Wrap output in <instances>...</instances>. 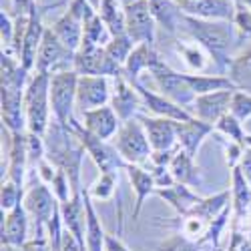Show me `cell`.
Instances as JSON below:
<instances>
[{"mask_svg": "<svg viewBox=\"0 0 251 251\" xmlns=\"http://www.w3.org/2000/svg\"><path fill=\"white\" fill-rule=\"evenodd\" d=\"M155 193L161 199H165L181 215H189L195 209V205L201 201V197L191 191V187H187L183 183H175L173 187H167V189H157Z\"/></svg>", "mask_w": 251, "mask_h": 251, "instance_id": "4316f807", "label": "cell"}, {"mask_svg": "<svg viewBox=\"0 0 251 251\" xmlns=\"http://www.w3.org/2000/svg\"><path fill=\"white\" fill-rule=\"evenodd\" d=\"M235 91H215L199 95L191 107V115L207 125H213L229 113V104H231V97Z\"/></svg>", "mask_w": 251, "mask_h": 251, "instance_id": "2e32d148", "label": "cell"}, {"mask_svg": "<svg viewBox=\"0 0 251 251\" xmlns=\"http://www.w3.org/2000/svg\"><path fill=\"white\" fill-rule=\"evenodd\" d=\"M147 2L157 26H161L167 34L177 36L183 20V12L177 4V0H147Z\"/></svg>", "mask_w": 251, "mask_h": 251, "instance_id": "484cf974", "label": "cell"}, {"mask_svg": "<svg viewBox=\"0 0 251 251\" xmlns=\"http://www.w3.org/2000/svg\"><path fill=\"white\" fill-rule=\"evenodd\" d=\"M125 25L127 34L135 45H151L155 47V32L157 23L151 14L147 0H137L135 4L125 8Z\"/></svg>", "mask_w": 251, "mask_h": 251, "instance_id": "8fae6325", "label": "cell"}, {"mask_svg": "<svg viewBox=\"0 0 251 251\" xmlns=\"http://www.w3.org/2000/svg\"><path fill=\"white\" fill-rule=\"evenodd\" d=\"M183 14L203 20H229L233 23L237 10L235 0H177Z\"/></svg>", "mask_w": 251, "mask_h": 251, "instance_id": "5bb4252c", "label": "cell"}, {"mask_svg": "<svg viewBox=\"0 0 251 251\" xmlns=\"http://www.w3.org/2000/svg\"><path fill=\"white\" fill-rule=\"evenodd\" d=\"M80 123L91 135H95L102 141H113V137L121 129V119H119V115L115 113V109L111 107V104L82 113Z\"/></svg>", "mask_w": 251, "mask_h": 251, "instance_id": "d6986e66", "label": "cell"}, {"mask_svg": "<svg viewBox=\"0 0 251 251\" xmlns=\"http://www.w3.org/2000/svg\"><path fill=\"white\" fill-rule=\"evenodd\" d=\"M137 91L143 99V104H145V109H147L153 117H161V119H171V121H177V123H185V121H191L193 115L179 107V104H175L173 100H169L167 97L155 93V91H149L147 87H143L141 82H137Z\"/></svg>", "mask_w": 251, "mask_h": 251, "instance_id": "ac0fdd59", "label": "cell"}, {"mask_svg": "<svg viewBox=\"0 0 251 251\" xmlns=\"http://www.w3.org/2000/svg\"><path fill=\"white\" fill-rule=\"evenodd\" d=\"M67 71H75V52L62 45V40L49 26L36 56L34 73L52 76L56 73H67Z\"/></svg>", "mask_w": 251, "mask_h": 251, "instance_id": "ba28073f", "label": "cell"}, {"mask_svg": "<svg viewBox=\"0 0 251 251\" xmlns=\"http://www.w3.org/2000/svg\"><path fill=\"white\" fill-rule=\"evenodd\" d=\"M233 25L237 28V34L243 40H251V10L249 8H243V6H237L235 10V16H233Z\"/></svg>", "mask_w": 251, "mask_h": 251, "instance_id": "ee69618b", "label": "cell"}, {"mask_svg": "<svg viewBox=\"0 0 251 251\" xmlns=\"http://www.w3.org/2000/svg\"><path fill=\"white\" fill-rule=\"evenodd\" d=\"M117 189V173H100V177L95 181V185L91 187V197L107 201L115 195Z\"/></svg>", "mask_w": 251, "mask_h": 251, "instance_id": "ab89813d", "label": "cell"}, {"mask_svg": "<svg viewBox=\"0 0 251 251\" xmlns=\"http://www.w3.org/2000/svg\"><path fill=\"white\" fill-rule=\"evenodd\" d=\"M215 131H219L221 135H225L227 139H231V141H235V143H241L243 145V141H245V131H243V123L241 121H237L231 113H227L225 117H221L217 123H215Z\"/></svg>", "mask_w": 251, "mask_h": 251, "instance_id": "74e56055", "label": "cell"}, {"mask_svg": "<svg viewBox=\"0 0 251 251\" xmlns=\"http://www.w3.org/2000/svg\"><path fill=\"white\" fill-rule=\"evenodd\" d=\"M169 169H171V173H173L177 183H183L187 187H199L203 183L201 171H199V167L195 165V157H191L189 153H185L181 147L175 153Z\"/></svg>", "mask_w": 251, "mask_h": 251, "instance_id": "f1b7e54d", "label": "cell"}, {"mask_svg": "<svg viewBox=\"0 0 251 251\" xmlns=\"http://www.w3.org/2000/svg\"><path fill=\"white\" fill-rule=\"evenodd\" d=\"M111 143L129 165H143L151 161L153 149L139 117L121 123V129L117 131Z\"/></svg>", "mask_w": 251, "mask_h": 251, "instance_id": "277c9868", "label": "cell"}, {"mask_svg": "<svg viewBox=\"0 0 251 251\" xmlns=\"http://www.w3.org/2000/svg\"><path fill=\"white\" fill-rule=\"evenodd\" d=\"M50 187H52V193L58 199V203H67L73 197V185H71V179L65 171L56 169V175H54Z\"/></svg>", "mask_w": 251, "mask_h": 251, "instance_id": "b9f144b4", "label": "cell"}, {"mask_svg": "<svg viewBox=\"0 0 251 251\" xmlns=\"http://www.w3.org/2000/svg\"><path fill=\"white\" fill-rule=\"evenodd\" d=\"M159 60H161V56L155 50V47H151V45H137L133 49L131 56L127 58V62H125L123 75H125V78L131 82V85H137L141 73L143 71L149 73Z\"/></svg>", "mask_w": 251, "mask_h": 251, "instance_id": "cb8c5ba5", "label": "cell"}, {"mask_svg": "<svg viewBox=\"0 0 251 251\" xmlns=\"http://www.w3.org/2000/svg\"><path fill=\"white\" fill-rule=\"evenodd\" d=\"M159 251H199V245L193 243L189 237H181V235H175L171 239H167Z\"/></svg>", "mask_w": 251, "mask_h": 251, "instance_id": "f6af8a7d", "label": "cell"}, {"mask_svg": "<svg viewBox=\"0 0 251 251\" xmlns=\"http://www.w3.org/2000/svg\"><path fill=\"white\" fill-rule=\"evenodd\" d=\"M245 147H251V135H245V141H243Z\"/></svg>", "mask_w": 251, "mask_h": 251, "instance_id": "11a10c76", "label": "cell"}, {"mask_svg": "<svg viewBox=\"0 0 251 251\" xmlns=\"http://www.w3.org/2000/svg\"><path fill=\"white\" fill-rule=\"evenodd\" d=\"M25 113H26V127L28 133L45 137L50 123V76L49 75H32L26 91H25Z\"/></svg>", "mask_w": 251, "mask_h": 251, "instance_id": "3957f363", "label": "cell"}, {"mask_svg": "<svg viewBox=\"0 0 251 251\" xmlns=\"http://www.w3.org/2000/svg\"><path fill=\"white\" fill-rule=\"evenodd\" d=\"M104 251H129V249L113 235H107V239H104Z\"/></svg>", "mask_w": 251, "mask_h": 251, "instance_id": "816d5d0a", "label": "cell"}, {"mask_svg": "<svg viewBox=\"0 0 251 251\" xmlns=\"http://www.w3.org/2000/svg\"><path fill=\"white\" fill-rule=\"evenodd\" d=\"M50 30L62 40V45L69 47L73 52H76L82 45V40H85V25L69 10H65L54 20L50 25Z\"/></svg>", "mask_w": 251, "mask_h": 251, "instance_id": "d4e9b609", "label": "cell"}, {"mask_svg": "<svg viewBox=\"0 0 251 251\" xmlns=\"http://www.w3.org/2000/svg\"><path fill=\"white\" fill-rule=\"evenodd\" d=\"M179 34L203 47L219 71H229L233 62V50L241 43L235 25L229 20H203L187 14H183Z\"/></svg>", "mask_w": 251, "mask_h": 251, "instance_id": "6da1fadb", "label": "cell"}, {"mask_svg": "<svg viewBox=\"0 0 251 251\" xmlns=\"http://www.w3.org/2000/svg\"><path fill=\"white\" fill-rule=\"evenodd\" d=\"M227 207H229V191H221V193H217L213 197L201 199L195 205V209H193L191 213L197 215V217H201V219H205V221H209V223H213Z\"/></svg>", "mask_w": 251, "mask_h": 251, "instance_id": "836d02e7", "label": "cell"}, {"mask_svg": "<svg viewBox=\"0 0 251 251\" xmlns=\"http://www.w3.org/2000/svg\"><path fill=\"white\" fill-rule=\"evenodd\" d=\"M149 75H151V78L155 82L159 95L167 97L175 104H179V107H183V109H187L191 113V107H193L197 95L191 91L189 82L185 80L183 73L173 71L169 65H165L163 60H159L157 65L149 71Z\"/></svg>", "mask_w": 251, "mask_h": 251, "instance_id": "52a82bcc", "label": "cell"}, {"mask_svg": "<svg viewBox=\"0 0 251 251\" xmlns=\"http://www.w3.org/2000/svg\"><path fill=\"white\" fill-rule=\"evenodd\" d=\"M111 107L119 115L121 123L135 119L141 115V109H145L143 99L135 85L125 78V75H119L113 78V91H111Z\"/></svg>", "mask_w": 251, "mask_h": 251, "instance_id": "4fadbf2b", "label": "cell"}, {"mask_svg": "<svg viewBox=\"0 0 251 251\" xmlns=\"http://www.w3.org/2000/svg\"><path fill=\"white\" fill-rule=\"evenodd\" d=\"M67 10H69L71 14H75L82 25L89 23L91 18H95V16L99 14V10L89 2V0H71L69 6H67Z\"/></svg>", "mask_w": 251, "mask_h": 251, "instance_id": "7bdbcfd3", "label": "cell"}, {"mask_svg": "<svg viewBox=\"0 0 251 251\" xmlns=\"http://www.w3.org/2000/svg\"><path fill=\"white\" fill-rule=\"evenodd\" d=\"M25 251H54L49 237L43 235V237H34L32 241H26L25 243Z\"/></svg>", "mask_w": 251, "mask_h": 251, "instance_id": "681fc988", "label": "cell"}, {"mask_svg": "<svg viewBox=\"0 0 251 251\" xmlns=\"http://www.w3.org/2000/svg\"><path fill=\"white\" fill-rule=\"evenodd\" d=\"M239 169L243 173V177L249 181L251 185V147H245L243 151V157H241V163H239Z\"/></svg>", "mask_w": 251, "mask_h": 251, "instance_id": "f907efd6", "label": "cell"}, {"mask_svg": "<svg viewBox=\"0 0 251 251\" xmlns=\"http://www.w3.org/2000/svg\"><path fill=\"white\" fill-rule=\"evenodd\" d=\"M231 179H233V189H231V195H233V209L237 217H243L249 209H251V185L249 181L243 177L241 169L235 167L231 169Z\"/></svg>", "mask_w": 251, "mask_h": 251, "instance_id": "d6a6232c", "label": "cell"}, {"mask_svg": "<svg viewBox=\"0 0 251 251\" xmlns=\"http://www.w3.org/2000/svg\"><path fill=\"white\" fill-rule=\"evenodd\" d=\"M99 16L104 20L113 36L127 34V25H125V6L119 0H100Z\"/></svg>", "mask_w": 251, "mask_h": 251, "instance_id": "1f68e13d", "label": "cell"}, {"mask_svg": "<svg viewBox=\"0 0 251 251\" xmlns=\"http://www.w3.org/2000/svg\"><path fill=\"white\" fill-rule=\"evenodd\" d=\"M75 73L80 76H109L115 78L123 75V69L107 56L102 47L82 43L80 49L75 52Z\"/></svg>", "mask_w": 251, "mask_h": 251, "instance_id": "30bf717a", "label": "cell"}, {"mask_svg": "<svg viewBox=\"0 0 251 251\" xmlns=\"http://www.w3.org/2000/svg\"><path fill=\"white\" fill-rule=\"evenodd\" d=\"M49 26L43 25V8L38 4L34 6V10L30 12L28 16V25H26V32L23 36V49H20V62L23 67L30 73L34 71V65H36V56H38V50H40V45H43V38H45V32H47Z\"/></svg>", "mask_w": 251, "mask_h": 251, "instance_id": "9a60e30c", "label": "cell"}, {"mask_svg": "<svg viewBox=\"0 0 251 251\" xmlns=\"http://www.w3.org/2000/svg\"><path fill=\"white\" fill-rule=\"evenodd\" d=\"M237 6H243V8H249L251 10V0H235Z\"/></svg>", "mask_w": 251, "mask_h": 251, "instance_id": "f5cc1de1", "label": "cell"}, {"mask_svg": "<svg viewBox=\"0 0 251 251\" xmlns=\"http://www.w3.org/2000/svg\"><path fill=\"white\" fill-rule=\"evenodd\" d=\"M23 205L28 211V215L36 221V237H43L47 233L49 221L54 217L56 209H58V199L49 189V185L40 181V183L32 185L30 189L25 193Z\"/></svg>", "mask_w": 251, "mask_h": 251, "instance_id": "9c48e42d", "label": "cell"}, {"mask_svg": "<svg viewBox=\"0 0 251 251\" xmlns=\"http://www.w3.org/2000/svg\"><path fill=\"white\" fill-rule=\"evenodd\" d=\"M111 40H113V34L99 14L95 18H91L89 23H85V40H82V43H91V45L104 49Z\"/></svg>", "mask_w": 251, "mask_h": 251, "instance_id": "8d00e7d4", "label": "cell"}, {"mask_svg": "<svg viewBox=\"0 0 251 251\" xmlns=\"http://www.w3.org/2000/svg\"><path fill=\"white\" fill-rule=\"evenodd\" d=\"M60 215L62 223H65L67 231H71L80 245L85 247V231H87V209H85V199H82V191L73 193V197L67 203H60Z\"/></svg>", "mask_w": 251, "mask_h": 251, "instance_id": "7402d4cb", "label": "cell"}, {"mask_svg": "<svg viewBox=\"0 0 251 251\" xmlns=\"http://www.w3.org/2000/svg\"><path fill=\"white\" fill-rule=\"evenodd\" d=\"M4 215V211H2ZM28 235V211L20 203L12 211H6L2 221V245L4 247H25Z\"/></svg>", "mask_w": 251, "mask_h": 251, "instance_id": "44dd1931", "label": "cell"}, {"mask_svg": "<svg viewBox=\"0 0 251 251\" xmlns=\"http://www.w3.org/2000/svg\"><path fill=\"white\" fill-rule=\"evenodd\" d=\"M10 155H8V167H6V179L23 187L26 179L28 169V151H26V135L25 133H10Z\"/></svg>", "mask_w": 251, "mask_h": 251, "instance_id": "603a6c76", "label": "cell"}, {"mask_svg": "<svg viewBox=\"0 0 251 251\" xmlns=\"http://www.w3.org/2000/svg\"><path fill=\"white\" fill-rule=\"evenodd\" d=\"M127 175L131 179V185H133V191L137 195L135 199V211H133V217L137 219L139 213H141V209H143V203L145 199H147L151 193L157 191V185H155V179L151 175V171L147 169H143L141 165H127Z\"/></svg>", "mask_w": 251, "mask_h": 251, "instance_id": "83f0119b", "label": "cell"}, {"mask_svg": "<svg viewBox=\"0 0 251 251\" xmlns=\"http://www.w3.org/2000/svg\"><path fill=\"white\" fill-rule=\"evenodd\" d=\"M139 121L143 123L145 133L151 143L153 151H171L177 149V133H175V123L171 119H161V117H147V115H139Z\"/></svg>", "mask_w": 251, "mask_h": 251, "instance_id": "e0dca14e", "label": "cell"}, {"mask_svg": "<svg viewBox=\"0 0 251 251\" xmlns=\"http://www.w3.org/2000/svg\"><path fill=\"white\" fill-rule=\"evenodd\" d=\"M151 175H153V179H155L157 189H167V187H173V185L177 183L169 167H157V165H153Z\"/></svg>", "mask_w": 251, "mask_h": 251, "instance_id": "bcb514c9", "label": "cell"}, {"mask_svg": "<svg viewBox=\"0 0 251 251\" xmlns=\"http://www.w3.org/2000/svg\"><path fill=\"white\" fill-rule=\"evenodd\" d=\"M213 125H207L199 119H191L185 123H175V133H177V143L179 147L189 153L191 157H197L199 147L203 145V141L209 137V133H213Z\"/></svg>", "mask_w": 251, "mask_h": 251, "instance_id": "ffe728a7", "label": "cell"}, {"mask_svg": "<svg viewBox=\"0 0 251 251\" xmlns=\"http://www.w3.org/2000/svg\"><path fill=\"white\" fill-rule=\"evenodd\" d=\"M69 127L78 137V141L82 143V147L87 149V153L91 155L95 165L100 169V173H117L121 169H127L129 163L121 157V153L113 147L111 141H102V139L91 135L85 127H82V123H78L76 119H73L69 123Z\"/></svg>", "mask_w": 251, "mask_h": 251, "instance_id": "5b68a950", "label": "cell"}, {"mask_svg": "<svg viewBox=\"0 0 251 251\" xmlns=\"http://www.w3.org/2000/svg\"><path fill=\"white\" fill-rule=\"evenodd\" d=\"M36 6V0H10V16L18 18V16H30V12Z\"/></svg>", "mask_w": 251, "mask_h": 251, "instance_id": "c3c4849f", "label": "cell"}, {"mask_svg": "<svg viewBox=\"0 0 251 251\" xmlns=\"http://www.w3.org/2000/svg\"><path fill=\"white\" fill-rule=\"evenodd\" d=\"M229 113L241 123L251 119V95L245 91H235L231 97V104H229Z\"/></svg>", "mask_w": 251, "mask_h": 251, "instance_id": "60d3db41", "label": "cell"}, {"mask_svg": "<svg viewBox=\"0 0 251 251\" xmlns=\"http://www.w3.org/2000/svg\"><path fill=\"white\" fill-rule=\"evenodd\" d=\"M137 45L133 43V40L129 38V34H121V36H113L111 43L104 47V52H107V56L115 62L117 67H125V62H127V58L131 56L133 49Z\"/></svg>", "mask_w": 251, "mask_h": 251, "instance_id": "d590c367", "label": "cell"}, {"mask_svg": "<svg viewBox=\"0 0 251 251\" xmlns=\"http://www.w3.org/2000/svg\"><path fill=\"white\" fill-rule=\"evenodd\" d=\"M82 199H85V209H87V249L89 251H104V239L107 233L102 231V225L99 221V215L91 203V193L82 189Z\"/></svg>", "mask_w": 251, "mask_h": 251, "instance_id": "4dcf8cb0", "label": "cell"}, {"mask_svg": "<svg viewBox=\"0 0 251 251\" xmlns=\"http://www.w3.org/2000/svg\"><path fill=\"white\" fill-rule=\"evenodd\" d=\"M45 145H47V159L56 169L65 171L69 175L73 193L82 191L80 169H82V159H85L87 149L82 147V143L73 133V129L69 125H60L52 119L50 127L45 135Z\"/></svg>", "mask_w": 251, "mask_h": 251, "instance_id": "7a4b0ae2", "label": "cell"}, {"mask_svg": "<svg viewBox=\"0 0 251 251\" xmlns=\"http://www.w3.org/2000/svg\"><path fill=\"white\" fill-rule=\"evenodd\" d=\"M89 2H91V4H93L97 10H99V6H100V0H89Z\"/></svg>", "mask_w": 251, "mask_h": 251, "instance_id": "9f6ffc18", "label": "cell"}, {"mask_svg": "<svg viewBox=\"0 0 251 251\" xmlns=\"http://www.w3.org/2000/svg\"><path fill=\"white\" fill-rule=\"evenodd\" d=\"M25 201V195H23V187L4 179L2 181V191H0V205H2V211H12L14 207H18L20 203Z\"/></svg>", "mask_w": 251, "mask_h": 251, "instance_id": "f35d334b", "label": "cell"}, {"mask_svg": "<svg viewBox=\"0 0 251 251\" xmlns=\"http://www.w3.org/2000/svg\"><path fill=\"white\" fill-rule=\"evenodd\" d=\"M175 47H177V52L183 56L185 65L189 67L191 71H203L207 67V52H205L203 47H199L195 43V40H191V38H187V40L177 38L175 40Z\"/></svg>", "mask_w": 251, "mask_h": 251, "instance_id": "e575fe53", "label": "cell"}, {"mask_svg": "<svg viewBox=\"0 0 251 251\" xmlns=\"http://www.w3.org/2000/svg\"><path fill=\"white\" fill-rule=\"evenodd\" d=\"M119 2L125 6V8H127V6H131V4H135L137 2V0H119Z\"/></svg>", "mask_w": 251, "mask_h": 251, "instance_id": "db71d44e", "label": "cell"}, {"mask_svg": "<svg viewBox=\"0 0 251 251\" xmlns=\"http://www.w3.org/2000/svg\"><path fill=\"white\" fill-rule=\"evenodd\" d=\"M78 73L67 71L50 76V109L52 119L60 125H69L76 107V89H78Z\"/></svg>", "mask_w": 251, "mask_h": 251, "instance_id": "8992f818", "label": "cell"}, {"mask_svg": "<svg viewBox=\"0 0 251 251\" xmlns=\"http://www.w3.org/2000/svg\"><path fill=\"white\" fill-rule=\"evenodd\" d=\"M185 80L197 97L215 91H237L233 80L223 75H185Z\"/></svg>", "mask_w": 251, "mask_h": 251, "instance_id": "f546056e", "label": "cell"}, {"mask_svg": "<svg viewBox=\"0 0 251 251\" xmlns=\"http://www.w3.org/2000/svg\"><path fill=\"white\" fill-rule=\"evenodd\" d=\"M243 151H245V145L235 143V141H231V143H229L227 147H225V159H227V165L231 167V169L239 167L241 157H243Z\"/></svg>", "mask_w": 251, "mask_h": 251, "instance_id": "7dc6e473", "label": "cell"}, {"mask_svg": "<svg viewBox=\"0 0 251 251\" xmlns=\"http://www.w3.org/2000/svg\"><path fill=\"white\" fill-rule=\"evenodd\" d=\"M111 78L109 76H78L76 107L80 113H87L99 107L111 104Z\"/></svg>", "mask_w": 251, "mask_h": 251, "instance_id": "7c38bea8", "label": "cell"}]
</instances>
